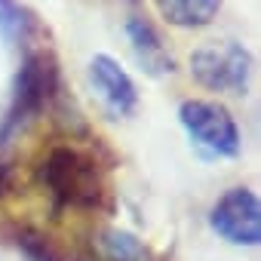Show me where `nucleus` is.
I'll use <instances>...</instances> for the list:
<instances>
[{"label": "nucleus", "mask_w": 261, "mask_h": 261, "mask_svg": "<svg viewBox=\"0 0 261 261\" xmlns=\"http://www.w3.org/2000/svg\"><path fill=\"white\" fill-rule=\"evenodd\" d=\"M40 185L59 203L74 206V209H92L101 200V175L95 163L74 148H56L43 160Z\"/></svg>", "instance_id": "f257e3e1"}, {"label": "nucleus", "mask_w": 261, "mask_h": 261, "mask_svg": "<svg viewBox=\"0 0 261 261\" xmlns=\"http://www.w3.org/2000/svg\"><path fill=\"white\" fill-rule=\"evenodd\" d=\"M191 74L206 89L240 92L249 83L252 59L240 43L221 40V43H209V46H200L191 53Z\"/></svg>", "instance_id": "f03ea898"}, {"label": "nucleus", "mask_w": 261, "mask_h": 261, "mask_svg": "<svg viewBox=\"0 0 261 261\" xmlns=\"http://www.w3.org/2000/svg\"><path fill=\"white\" fill-rule=\"evenodd\" d=\"M181 123L191 133V139L218 157H233L240 151V133L237 123L221 105L212 101H185L181 105Z\"/></svg>", "instance_id": "7ed1b4c3"}, {"label": "nucleus", "mask_w": 261, "mask_h": 261, "mask_svg": "<svg viewBox=\"0 0 261 261\" xmlns=\"http://www.w3.org/2000/svg\"><path fill=\"white\" fill-rule=\"evenodd\" d=\"M209 221L227 243L258 246V240H261V203L249 188L227 191L215 203Z\"/></svg>", "instance_id": "20e7f679"}, {"label": "nucleus", "mask_w": 261, "mask_h": 261, "mask_svg": "<svg viewBox=\"0 0 261 261\" xmlns=\"http://www.w3.org/2000/svg\"><path fill=\"white\" fill-rule=\"evenodd\" d=\"M89 83L111 114H129L136 108V86L114 59L95 56L89 65Z\"/></svg>", "instance_id": "39448f33"}, {"label": "nucleus", "mask_w": 261, "mask_h": 261, "mask_svg": "<svg viewBox=\"0 0 261 261\" xmlns=\"http://www.w3.org/2000/svg\"><path fill=\"white\" fill-rule=\"evenodd\" d=\"M126 34H129V40H133V53H136L142 71H148L151 77L172 74L175 62H172V56L166 53V46H163L160 34L154 31V25L148 22V16L129 13V19H126Z\"/></svg>", "instance_id": "423d86ee"}, {"label": "nucleus", "mask_w": 261, "mask_h": 261, "mask_svg": "<svg viewBox=\"0 0 261 261\" xmlns=\"http://www.w3.org/2000/svg\"><path fill=\"white\" fill-rule=\"evenodd\" d=\"M56 86V68L46 56H34L28 59L22 77H19V108L25 114H34L43 108V101L49 98Z\"/></svg>", "instance_id": "0eeeda50"}, {"label": "nucleus", "mask_w": 261, "mask_h": 261, "mask_svg": "<svg viewBox=\"0 0 261 261\" xmlns=\"http://www.w3.org/2000/svg\"><path fill=\"white\" fill-rule=\"evenodd\" d=\"M157 10L169 25L203 28L218 16L221 0H157Z\"/></svg>", "instance_id": "6e6552de"}, {"label": "nucleus", "mask_w": 261, "mask_h": 261, "mask_svg": "<svg viewBox=\"0 0 261 261\" xmlns=\"http://www.w3.org/2000/svg\"><path fill=\"white\" fill-rule=\"evenodd\" d=\"M98 252L108 261H145L142 243L126 230H105L98 240Z\"/></svg>", "instance_id": "1a4fd4ad"}, {"label": "nucleus", "mask_w": 261, "mask_h": 261, "mask_svg": "<svg viewBox=\"0 0 261 261\" xmlns=\"http://www.w3.org/2000/svg\"><path fill=\"white\" fill-rule=\"evenodd\" d=\"M7 188V169H0V191Z\"/></svg>", "instance_id": "9d476101"}]
</instances>
